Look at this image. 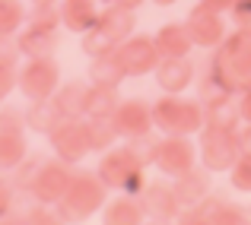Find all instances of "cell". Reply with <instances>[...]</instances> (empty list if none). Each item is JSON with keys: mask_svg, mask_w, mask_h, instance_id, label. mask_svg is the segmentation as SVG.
I'll list each match as a JSON object with an SVG mask.
<instances>
[{"mask_svg": "<svg viewBox=\"0 0 251 225\" xmlns=\"http://www.w3.org/2000/svg\"><path fill=\"white\" fill-rule=\"evenodd\" d=\"M153 124H159L172 136L191 134V130L201 127V108L191 102H178V98H162L153 108Z\"/></svg>", "mask_w": 251, "mask_h": 225, "instance_id": "obj_1", "label": "cell"}, {"mask_svg": "<svg viewBox=\"0 0 251 225\" xmlns=\"http://www.w3.org/2000/svg\"><path fill=\"white\" fill-rule=\"evenodd\" d=\"M118 134H127V136H143L150 130V108L140 102H127L121 108H115V117H111Z\"/></svg>", "mask_w": 251, "mask_h": 225, "instance_id": "obj_2", "label": "cell"}, {"mask_svg": "<svg viewBox=\"0 0 251 225\" xmlns=\"http://www.w3.org/2000/svg\"><path fill=\"white\" fill-rule=\"evenodd\" d=\"M156 162H159V168H166L169 175H178L181 178L184 171H191V162H194V152H191V146L184 140H169L162 143L159 152H156Z\"/></svg>", "mask_w": 251, "mask_h": 225, "instance_id": "obj_3", "label": "cell"}, {"mask_svg": "<svg viewBox=\"0 0 251 225\" xmlns=\"http://www.w3.org/2000/svg\"><path fill=\"white\" fill-rule=\"evenodd\" d=\"M118 54H121L127 73H143V70H150L156 64V42H150V38H130Z\"/></svg>", "mask_w": 251, "mask_h": 225, "instance_id": "obj_4", "label": "cell"}, {"mask_svg": "<svg viewBox=\"0 0 251 225\" xmlns=\"http://www.w3.org/2000/svg\"><path fill=\"white\" fill-rule=\"evenodd\" d=\"M61 19H64V25L74 29V32L99 29V16H96L89 0H67V3L61 6Z\"/></svg>", "mask_w": 251, "mask_h": 225, "instance_id": "obj_5", "label": "cell"}, {"mask_svg": "<svg viewBox=\"0 0 251 225\" xmlns=\"http://www.w3.org/2000/svg\"><path fill=\"white\" fill-rule=\"evenodd\" d=\"M92 79H96V86H108V89H115L118 83H121L124 76H127V67H124L121 54H115V51H108V54L96 57V67H92Z\"/></svg>", "mask_w": 251, "mask_h": 225, "instance_id": "obj_6", "label": "cell"}, {"mask_svg": "<svg viewBox=\"0 0 251 225\" xmlns=\"http://www.w3.org/2000/svg\"><path fill=\"white\" fill-rule=\"evenodd\" d=\"M191 35H194V42H216L220 38V32H223V25H220V16H216V10H210V6H197L194 10V16H191Z\"/></svg>", "mask_w": 251, "mask_h": 225, "instance_id": "obj_7", "label": "cell"}, {"mask_svg": "<svg viewBox=\"0 0 251 225\" xmlns=\"http://www.w3.org/2000/svg\"><path fill=\"white\" fill-rule=\"evenodd\" d=\"M191 42H194V35H188L181 25H169V29H162L159 35H156V48L166 57H184L188 48H191Z\"/></svg>", "mask_w": 251, "mask_h": 225, "instance_id": "obj_8", "label": "cell"}, {"mask_svg": "<svg viewBox=\"0 0 251 225\" xmlns=\"http://www.w3.org/2000/svg\"><path fill=\"white\" fill-rule=\"evenodd\" d=\"M191 83V67L181 57H166V64L159 67V86L166 92H181Z\"/></svg>", "mask_w": 251, "mask_h": 225, "instance_id": "obj_9", "label": "cell"}, {"mask_svg": "<svg viewBox=\"0 0 251 225\" xmlns=\"http://www.w3.org/2000/svg\"><path fill=\"white\" fill-rule=\"evenodd\" d=\"M35 83H38V102H42V98L51 92V86H54V64H51V61H35L29 67V76L23 79V89L32 92Z\"/></svg>", "mask_w": 251, "mask_h": 225, "instance_id": "obj_10", "label": "cell"}, {"mask_svg": "<svg viewBox=\"0 0 251 225\" xmlns=\"http://www.w3.org/2000/svg\"><path fill=\"white\" fill-rule=\"evenodd\" d=\"M232 184L239 190H251V152H242V158L232 168Z\"/></svg>", "mask_w": 251, "mask_h": 225, "instance_id": "obj_11", "label": "cell"}, {"mask_svg": "<svg viewBox=\"0 0 251 225\" xmlns=\"http://www.w3.org/2000/svg\"><path fill=\"white\" fill-rule=\"evenodd\" d=\"M232 13H235V22H239V32L251 38V0H235Z\"/></svg>", "mask_w": 251, "mask_h": 225, "instance_id": "obj_12", "label": "cell"}, {"mask_svg": "<svg viewBox=\"0 0 251 225\" xmlns=\"http://www.w3.org/2000/svg\"><path fill=\"white\" fill-rule=\"evenodd\" d=\"M19 19H23V10H19V3H13V0H3V32L16 29Z\"/></svg>", "mask_w": 251, "mask_h": 225, "instance_id": "obj_13", "label": "cell"}, {"mask_svg": "<svg viewBox=\"0 0 251 225\" xmlns=\"http://www.w3.org/2000/svg\"><path fill=\"white\" fill-rule=\"evenodd\" d=\"M127 216H140V209H127V203H118V209H111L108 219L115 222V219H127Z\"/></svg>", "mask_w": 251, "mask_h": 225, "instance_id": "obj_14", "label": "cell"}, {"mask_svg": "<svg viewBox=\"0 0 251 225\" xmlns=\"http://www.w3.org/2000/svg\"><path fill=\"white\" fill-rule=\"evenodd\" d=\"M232 3L235 0H203V6H210V10H216V13L226 10V6H232Z\"/></svg>", "mask_w": 251, "mask_h": 225, "instance_id": "obj_15", "label": "cell"}, {"mask_svg": "<svg viewBox=\"0 0 251 225\" xmlns=\"http://www.w3.org/2000/svg\"><path fill=\"white\" fill-rule=\"evenodd\" d=\"M111 3H121V6H127V10H134V6H140L143 0H111Z\"/></svg>", "mask_w": 251, "mask_h": 225, "instance_id": "obj_16", "label": "cell"}, {"mask_svg": "<svg viewBox=\"0 0 251 225\" xmlns=\"http://www.w3.org/2000/svg\"><path fill=\"white\" fill-rule=\"evenodd\" d=\"M156 3H159V6H166V3H175V0H156Z\"/></svg>", "mask_w": 251, "mask_h": 225, "instance_id": "obj_17", "label": "cell"}, {"mask_svg": "<svg viewBox=\"0 0 251 225\" xmlns=\"http://www.w3.org/2000/svg\"><path fill=\"white\" fill-rule=\"evenodd\" d=\"M35 3H48V0H35Z\"/></svg>", "mask_w": 251, "mask_h": 225, "instance_id": "obj_18", "label": "cell"}]
</instances>
